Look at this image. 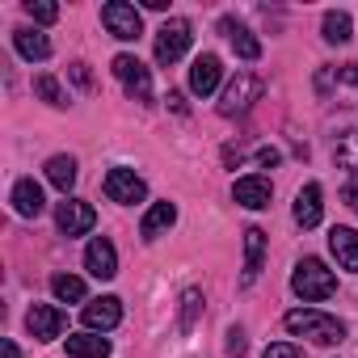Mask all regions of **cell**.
<instances>
[{
	"label": "cell",
	"instance_id": "1",
	"mask_svg": "<svg viewBox=\"0 0 358 358\" xmlns=\"http://www.w3.org/2000/svg\"><path fill=\"white\" fill-rule=\"evenodd\" d=\"M282 324H287V333L312 337L316 345H337V341H345V324H341L337 316L316 312V308H295V312L282 316Z\"/></svg>",
	"mask_w": 358,
	"mask_h": 358
},
{
	"label": "cell",
	"instance_id": "2",
	"mask_svg": "<svg viewBox=\"0 0 358 358\" xmlns=\"http://www.w3.org/2000/svg\"><path fill=\"white\" fill-rule=\"evenodd\" d=\"M291 291H295L303 303H320V299H329V295L337 291V278H333V270H329L320 257H303V262L295 266V274H291Z\"/></svg>",
	"mask_w": 358,
	"mask_h": 358
},
{
	"label": "cell",
	"instance_id": "3",
	"mask_svg": "<svg viewBox=\"0 0 358 358\" xmlns=\"http://www.w3.org/2000/svg\"><path fill=\"white\" fill-rule=\"evenodd\" d=\"M253 101H262V80H257L253 72H236L232 85H228L224 97H220V114H224V118H241V114L253 110Z\"/></svg>",
	"mask_w": 358,
	"mask_h": 358
},
{
	"label": "cell",
	"instance_id": "4",
	"mask_svg": "<svg viewBox=\"0 0 358 358\" xmlns=\"http://www.w3.org/2000/svg\"><path fill=\"white\" fill-rule=\"evenodd\" d=\"M190 38H194V30H190V22L186 17H169L160 30H156V64H177L186 51H190Z\"/></svg>",
	"mask_w": 358,
	"mask_h": 358
},
{
	"label": "cell",
	"instance_id": "5",
	"mask_svg": "<svg viewBox=\"0 0 358 358\" xmlns=\"http://www.w3.org/2000/svg\"><path fill=\"white\" fill-rule=\"evenodd\" d=\"M106 199H110V203L131 207V203H143V199H148V186H143V177H139L135 169L118 164V169H110V173H106Z\"/></svg>",
	"mask_w": 358,
	"mask_h": 358
},
{
	"label": "cell",
	"instance_id": "6",
	"mask_svg": "<svg viewBox=\"0 0 358 358\" xmlns=\"http://www.w3.org/2000/svg\"><path fill=\"white\" fill-rule=\"evenodd\" d=\"M101 26H106L114 38H122V43H135V38L143 34L139 9H135V5H127V0H110V5L101 9Z\"/></svg>",
	"mask_w": 358,
	"mask_h": 358
},
{
	"label": "cell",
	"instance_id": "7",
	"mask_svg": "<svg viewBox=\"0 0 358 358\" xmlns=\"http://www.w3.org/2000/svg\"><path fill=\"white\" fill-rule=\"evenodd\" d=\"M114 76L122 80V89L135 97V101H152V72L135 59V55H114Z\"/></svg>",
	"mask_w": 358,
	"mask_h": 358
},
{
	"label": "cell",
	"instance_id": "8",
	"mask_svg": "<svg viewBox=\"0 0 358 358\" xmlns=\"http://www.w3.org/2000/svg\"><path fill=\"white\" fill-rule=\"evenodd\" d=\"M55 224H59L64 236H80V232H89V228L97 224V211H93L89 203H80V199H68V203H59Z\"/></svg>",
	"mask_w": 358,
	"mask_h": 358
},
{
	"label": "cell",
	"instance_id": "9",
	"mask_svg": "<svg viewBox=\"0 0 358 358\" xmlns=\"http://www.w3.org/2000/svg\"><path fill=\"white\" fill-rule=\"evenodd\" d=\"M64 324H68V316H64L55 303H34L30 316H26V329H30L38 341H55V337L64 333Z\"/></svg>",
	"mask_w": 358,
	"mask_h": 358
},
{
	"label": "cell",
	"instance_id": "10",
	"mask_svg": "<svg viewBox=\"0 0 358 358\" xmlns=\"http://www.w3.org/2000/svg\"><path fill=\"white\" fill-rule=\"evenodd\" d=\"M220 76H224V64H220V55H211V51L190 64V89H194L199 97H211V93L220 89Z\"/></svg>",
	"mask_w": 358,
	"mask_h": 358
},
{
	"label": "cell",
	"instance_id": "11",
	"mask_svg": "<svg viewBox=\"0 0 358 358\" xmlns=\"http://www.w3.org/2000/svg\"><path fill=\"white\" fill-rule=\"evenodd\" d=\"M122 320V299L118 295H101V299H89L85 303V324L93 329V333H106V329H114Z\"/></svg>",
	"mask_w": 358,
	"mask_h": 358
},
{
	"label": "cell",
	"instance_id": "12",
	"mask_svg": "<svg viewBox=\"0 0 358 358\" xmlns=\"http://www.w3.org/2000/svg\"><path fill=\"white\" fill-rule=\"evenodd\" d=\"M85 270L93 274V278H114L118 274V253H114V245L106 241V236H97L89 249H85Z\"/></svg>",
	"mask_w": 358,
	"mask_h": 358
},
{
	"label": "cell",
	"instance_id": "13",
	"mask_svg": "<svg viewBox=\"0 0 358 358\" xmlns=\"http://www.w3.org/2000/svg\"><path fill=\"white\" fill-rule=\"evenodd\" d=\"M270 194H274L270 177H241V182L232 186V199H236L241 207H249V211H262V207H270Z\"/></svg>",
	"mask_w": 358,
	"mask_h": 358
},
{
	"label": "cell",
	"instance_id": "14",
	"mask_svg": "<svg viewBox=\"0 0 358 358\" xmlns=\"http://www.w3.org/2000/svg\"><path fill=\"white\" fill-rule=\"evenodd\" d=\"M43 207H47L43 186L34 182V177H22V182L13 186V211H17L22 220H38V215H43Z\"/></svg>",
	"mask_w": 358,
	"mask_h": 358
},
{
	"label": "cell",
	"instance_id": "15",
	"mask_svg": "<svg viewBox=\"0 0 358 358\" xmlns=\"http://www.w3.org/2000/svg\"><path fill=\"white\" fill-rule=\"evenodd\" d=\"M320 199H324V194H320L316 182H308V186L295 194V224H299V228H316V224H320V211H324Z\"/></svg>",
	"mask_w": 358,
	"mask_h": 358
},
{
	"label": "cell",
	"instance_id": "16",
	"mask_svg": "<svg viewBox=\"0 0 358 358\" xmlns=\"http://www.w3.org/2000/svg\"><path fill=\"white\" fill-rule=\"evenodd\" d=\"M329 249H333L341 270H358V232L354 228H333L329 232Z\"/></svg>",
	"mask_w": 358,
	"mask_h": 358
},
{
	"label": "cell",
	"instance_id": "17",
	"mask_svg": "<svg viewBox=\"0 0 358 358\" xmlns=\"http://www.w3.org/2000/svg\"><path fill=\"white\" fill-rule=\"evenodd\" d=\"M220 30L228 34V43H232V51H236L241 59H249V64H253V59L262 55V43H257V38H253V30H245L241 22H232V17H224V22H220Z\"/></svg>",
	"mask_w": 358,
	"mask_h": 358
},
{
	"label": "cell",
	"instance_id": "18",
	"mask_svg": "<svg viewBox=\"0 0 358 358\" xmlns=\"http://www.w3.org/2000/svg\"><path fill=\"white\" fill-rule=\"evenodd\" d=\"M177 224V207L173 203H156V207H148V215H143V224H139V236L143 241H156L160 232H169Z\"/></svg>",
	"mask_w": 358,
	"mask_h": 358
},
{
	"label": "cell",
	"instance_id": "19",
	"mask_svg": "<svg viewBox=\"0 0 358 358\" xmlns=\"http://www.w3.org/2000/svg\"><path fill=\"white\" fill-rule=\"evenodd\" d=\"M262 257H266V232L262 228H245V287L257 282Z\"/></svg>",
	"mask_w": 358,
	"mask_h": 358
},
{
	"label": "cell",
	"instance_id": "20",
	"mask_svg": "<svg viewBox=\"0 0 358 358\" xmlns=\"http://www.w3.org/2000/svg\"><path fill=\"white\" fill-rule=\"evenodd\" d=\"M13 47H17V55L22 59H47L51 55V38L43 34V30H13Z\"/></svg>",
	"mask_w": 358,
	"mask_h": 358
},
{
	"label": "cell",
	"instance_id": "21",
	"mask_svg": "<svg viewBox=\"0 0 358 358\" xmlns=\"http://www.w3.org/2000/svg\"><path fill=\"white\" fill-rule=\"evenodd\" d=\"M68 358H110V341L97 333H68Z\"/></svg>",
	"mask_w": 358,
	"mask_h": 358
},
{
	"label": "cell",
	"instance_id": "22",
	"mask_svg": "<svg viewBox=\"0 0 358 358\" xmlns=\"http://www.w3.org/2000/svg\"><path fill=\"white\" fill-rule=\"evenodd\" d=\"M47 182L68 194V190L76 186V160H72V156H51V160H47Z\"/></svg>",
	"mask_w": 358,
	"mask_h": 358
},
{
	"label": "cell",
	"instance_id": "23",
	"mask_svg": "<svg viewBox=\"0 0 358 358\" xmlns=\"http://www.w3.org/2000/svg\"><path fill=\"white\" fill-rule=\"evenodd\" d=\"M51 295H55L59 303H80V299H85V278H76V274H55V278H51Z\"/></svg>",
	"mask_w": 358,
	"mask_h": 358
},
{
	"label": "cell",
	"instance_id": "24",
	"mask_svg": "<svg viewBox=\"0 0 358 358\" xmlns=\"http://www.w3.org/2000/svg\"><path fill=\"white\" fill-rule=\"evenodd\" d=\"M324 43H350V34H354V22H350V13H324Z\"/></svg>",
	"mask_w": 358,
	"mask_h": 358
},
{
	"label": "cell",
	"instance_id": "25",
	"mask_svg": "<svg viewBox=\"0 0 358 358\" xmlns=\"http://www.w3.org/2000/svg\"><path fill=\"white\" fill-rule=\"evenodd\" d=\"M34 93H38L47 106H55V110H64V106H68V93H64V89H59V80H55V76H47V72H43V76H34Z\"/></svg>",
	"mask_w": 358,
	"mask_h": 358
},
{
	"label": "cell",
	"instance_id": "26",
	"mask_svg": "<svg viewBox=\"0 0 358 358\" xmlns=\"http://www.w3.org/2000/svg\"><path fill=\"white\" fill-rule=\"evenodd\" d=\"M26 13L38 22V26H51L59 17V5H51V0H26Z\"/></svg>",
	"mask_w": 358,
	"mask_h": 358
},
{
	"label": "cell",
	"instance_id": "27",
	"mask_svg": "<svg viewBox=\"0 0 358 358\" xmlns=\"http://www.w3.org/2000/svg\"><path fill=\"white\" fill-rule=\"evenodd\" d=\"M182 303H186V308H182V329H190L194 316H199V308H203V295H199V291H186Z\"/></svg>",
	"mask_w": 358,
	"mask_h": 358
},
{
	"label": "cell",
	"instance_id": "28",
	"mask_svg": "<svg viewBox=\"0 0 358 358\" xmlns=\"http://www.w3.org/2000/svg\"><path fill=\"white\" fill-rule=\"evenodd\" d=\"M262 358H299V350H295L291 341H278V345H266Z\"/></svg>",
	"mask_w": 358,
	"mask_h": 358
},
{
	"label": "cell",
	"instance_id": "29",
	"mask_svg": "<svg viewBox=\"0 0 358 358\" xmlns=\"http://www.w3.org/2000/svg\"><path fill=\"white\" fill-rule=\"evenodd\" d=\"M228 354H232V358H245V333H241V329L228 333Z\"/></svg>",
	"mask_w": 358,
	"mask_h": 358
},
{
	"label": "cell",
	"instance_id": "30",
	"mask_svg": "<svg viewBox=\"0 0 358 358\" xmlns=\"http://www.w3.org/2000/svg\"><path fill=\"white\" fill-rule=\"evenodd\" d=\"M257 160H262V164H278V152H274V148H262Z\"/></svg>",
	"mask_w": 358,
	"mask_h": 358
},
{
	"label": "cell",
	"instance_id": "31",
	"mask_svg": "<svg viewBox=\"0 0 358 358\" xmlns=\"http://www.w3.org/2000/svg\"><path fill=\"white\" fill-rule=\"evenodd\" d=\"M341 80H350V85H358V64H345V68H341Z\"/></svg>",
	"mask_w": 358,
	"mask_h": 358
},
{
	"label": "cell",
	"instance_id": "32",
	"mask_svg": "<svg viewBox=\"0 0 358 358\" xmlns=\"http://www.w3.org/2000/svg\"><path fill=\"white\" fill-rule=\"evenodd\" d=\"M345 203H350V211H354V215H358V182H354V186H350V190H345Z\"/></svg>",
	"mask_w": 358,
	"mask_h": 358
},
{
	"label": "cell",
	"instance_id": "33",
	"mask_svg": "<svg viewBox=\"0 0 358 358\" xmlns=\"http://www.w3.org/2000/svg\"><path fill=\"white\" fill-rule=\"evenodd\" d=\"M72 76H76V85H89V72H85V64H72Z\"/></svg>",
	"mask_w": 358,
	"mask_h": 358
},
{
	"label": "cell",
	"instance_id": "34",
	"mask_svg": "<svg viewBox=\"0 0 358 358\" xmlns=\"http://www.w3.org/2000/svg\"><path fill=\"white\" fill-rule=\"evenodd\" d=\"M169 106H173L177 114H186V101H182V93H169Z\"/></svg>",
	"mask_w": 358,
	"mask_h": 358
},
{
	"label": "cell",
	"instance_id": "35",
	"mask_svg": "<svg viewBox=\"0 0 358 358\" xmlns=\"http://www.w3.org/2000/svg\"><path fill=\"white\" fill-rule=\"evenodd\" d=\"M5 358H22V354H17V345H13V341H5Z\"/></svg>",
	"mask_w": 358,
	"mask_h": 358
}]
</instances>
